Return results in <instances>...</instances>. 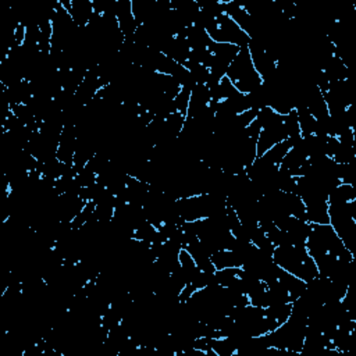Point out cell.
Returning a JSON list of instances; mask_svg holds the SVG:
<instances>
[{
	"label": "cell",
	"mask_w": 356,
	"mask_h": 356,
	"mask_svg": "<svg viewBox=\"0 0 356 356\" xmlns=\"http://www.w3.org/2000/svg\"><path fill=\"white\" fill-rule=\"evenodd\" d=\"M225 76L234 83L238 92L243 95L254 93L263 86V81L253 67L248 46L241 47L239 53L227 68Z\"/></svg>",
	"instance_id": "obj_1"
}]
</instances>
